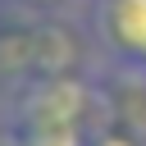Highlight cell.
Segmentation results:
<instances>
[{"label":"cell","mask_w":146,"mask_h":146,"mask_svg":"<svg viewBox=\"0 0 146 146\" xmlns=\"http://www.w3.org/2000/svg\"><path fill=\"white\" fill-rule=\"evenodd\" d=\"M91 110H96L91 82H82L78 73H41V78H23L18 100H14V123L23 132L82 128Z\"/></svg>","instance_id":"6da1fadb"},{"label":"cell","mask_w":146,"mask_h":146,"mask_svg":"<svg viewBox=\"0 0 146 146\" xmlns=\"http://www.w3.org/2000/svg\"><path fill=\"white\" fill-rule=\"evenodd\" d=\"M91 32L123 68H146V0H91Z\"/></svg>","instance_id":"7a4b0ae2"},{"label":"cell","mask_w":146,"mask_h":146,"mask_svg":"<svg viewBox=\"0 0 146 146\" xmlns=\"http://www.w3.org/2000/svg\"><path fill=\"white\" fill-rule=\"evenodd\" d=\"M18 146H91L82 128H46V132H23Z\"/></svg>","instance_id":"3957f363"},{"label":"cell","mask_w":146,"mask_h":146,"mask_svg":"<svg viewBox=\"0 0 146 146\" xmlns=\"http://www.w3.org/2000/svg\"><path fill=\"white\" fill-rule=\"evenodd\" d=\"M91 146H137V141H132V137H123V132H100Z\"/></svg>","instance_id":"277c9868"},{"label":"cell","mask_w":146,"mask_h":146,"mask_svg":"<svg viewBox=\"0 0 146 146\" xmlns=\"http://www.w3.org/2000/svg\"><path fill=\"white\" fill-rule=\"evenodd\" d=\"M18 5H27V9H59L64 0H18Z\"/></svg>","instance_id":"5b68a950"}]
</instances>
